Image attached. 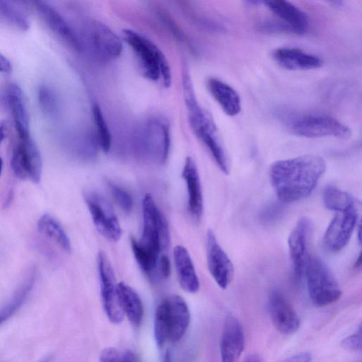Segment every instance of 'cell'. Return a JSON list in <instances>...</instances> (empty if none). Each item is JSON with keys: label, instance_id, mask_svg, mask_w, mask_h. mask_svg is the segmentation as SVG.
<instances>
[{"label": "cell", "instance_id": "obj_1", "mask_svg": "<svg viewBox=\"0 0 362 362\" xmlns=\"http://www.w3.org/2000/svg\"><path fill=\"white\" fill-rule=\"evenodd\" d=\"M325 170L323 158L303 155L275 161L269 167V175L278 199L291 203L308 197Z\"/></svg>", "mask_w": 362, "mask_h": 362}, {"label": "cell", "instance_id": "obj_2", "mask_svg": "<svg viewBox=\"0 0 362 362\" xmlns=\"http://www.w3.org/2000/svg\"><path fill=\"white\" fill-rule=\"evenodd\" d=\"M142 214L141 237L132 238L131 247L140 268L151 276L157 268L161 249L168 245L169 232L167 221L150 194L143 199Z\"/></svg>", "mask_w": 362, "mask_h": 362}, {"label": "cell", "instance_id": "obj_3", "mask_svg": "<svg viewBox=\"0 0 362 362\" xmlns=\"http://www.w3.org/2000/svg\"><path fill=\"white\" fill-rule=\"evenodd\" d=\"M182 86L189 123L193 132L207 148L219 168L225 174H228L230 160L217 128L211 115L197 101L187 69H185L182 71Z\"/></svg>", "mask_w": 362, "mask_h": 362}, {"label": "cell", "instance_id": "obj_4", "mask_svg": "<svg viewBox=\"0 0 362 362\" xmlns=\"http://www.w3.org/2000/svg\"><path fill=\"white\" fill-rule=\"evenodd\" d=\"M190 313L185 300L178 295L163 298L158 305L154 319V337L158 346L180 341L186 332Z\"/></svg>", "mask_w": 362, "mask_h": 362}, {"label": "cell", "instance_id": "obj_5", "mask_svg": "<svg viewBox=\"0 0 362 362\" xmlns=\"http://www.w3.org/2000/svg\"><path fill=\"white\" fill-rule=\"evenodd\" d=\"M122 32L124 41L136 55L144 76L153 81L162 80L164 86L169 87L172 81L171 69L164 53L141 33L130 29Z\"/></svg>", "mask_w": 362, "mask_h": 362}, {"label": "cell", "instance_id": "obj_6", "mask_svg": "<svg viewBox=\"0 0 362 362\" xmlns=\"http://www.w3.org/2000/svg\"><path fill=\"white\" fill-rule=\"evenodd\" d=\"M308 295L312 303L324 307L337 301L341 290L333 273L320 259L310 257L305 268Z\"/></svg>", "mask_w": 362, "mask_h": 362}, {"label": "cell", "instance_id": "obj_7", "mask_svg": "<svg viewBox=\"0 0 362 362\" xmlns=\"http://www.w3.org/2000/svg\"><path fill=\"white\" fill-rule=\"evenodd\" d=\"M134 139L141 153L160 163L165 162L170 147V125L165 119L158 117L148 118L136 129Z\"/></svg>", "mask_w": 362, "mask_h": 362}, {"label": "cell", "instance_id": "obj_8", "mask_svg": "<svg viewBox=\"0 0 362 362\" xmlns=\"http://www.w3.org/2000/svg\"><path fill=\"white\" fill-rule=\"evenodd\" d=\"M289 132L306 138L334 136L347 139L351 136V129L337 119L325 115H303L290 119Z\"/></svg>", "mask_w": 362, "mask_h": 362}, {"label": "cell", "instance_id": "obj_9", "mask_svg": "<svg viewBox=\"0 0 362 362\" xmlns=\"http://www.w3.org/2000/svg\"><path fill=\"white\" fill-rule=\"evenodd\" d=\"M11 166L15 175L35 183L40 181L42 162L40 151L30 135L18 138L11 158Z\"/></svg>", "mask_w": 362, "mask_h": 362}, {"label": "cell", "instance_id": "obj_10", "mask_svg": "<svg viewBox=\"0 0 362 362\" xmlns=\"http://www.w3.org/2000/svg\"><path fill=\"white\" fill-rule=\"evenodd\" d=\"M100 293L104 310L113 323H120L124 316L119 302L115 273L106 254L100 251L97 257Z\"/></svg>", "mask_w": 362, "mask_h": 362}, {"label": "cell", "instance_id": "obj_11", "mask_svg": "<svg viewBox=\"0 0 362 362\" xmlns=\"http://www.w3.org/2000/svg\"><path fill=\"white\" fill-rule=\"evenodd\" d=\"M83 197L98 232L109 240H119L122 235V228L108 202L95 192H86Z\"/></svg>", "mask_w": 362, "mask_h": 362}, {"label": "cell", "instance_id": "obj_12", "mask_svg": "<svg viewBox=\"0 0 362 362\" xmlns=\"http://www.w3.org/2000/svg\"><path fill=\"white\" fill-rule=\"evenodd\" d=\"M312 232L311 221L308 217L302 216L296 223L288 239L294 275L298 280L304 276L310 257L309 245Z\"/></svg>", "mask_w": 362, "mask_h": 362}, {"label": "cell", "instance_id": "obj_13", "mask_svg": "<svg viewBox=\"0 0 362 362\" xmlns=\"http://www.w3.org/2000/svg\"><path fill=\"white\" fill-rule=\"evenodd\" d=\"M358 216L359 204L336 213L323 237L324 245L328 250L336 252L346 247L356 226Z\"/></svg>", "mask_w": 362, "mask_h": 362}, {"label": "cell", "instance_id": "obj_14", "mask_svg": "<svg viewBox=\"0 0 362 362\" xmlns=\"http://www.w3.org/2000/svg\"><path fill=\"white\" fill-rule=\"evenodd\" d=\"M86 35L91 51L100 59L112 60L120 56L123 48L120 38L103 23L91 21Z\"/></svg>", "mask_w": 362, "mask_h": 362}, {"label": "cell", "instance_id": "obj_15", "mask_svg": "<svg viewBox=\"0 0 362 362\" xmlns=\"http://www.w3.org/2000/svg\"><path fill=\"white\" fill-rule=\"evenodd\" d=\"M206 246L209 271L218 286L226 289L233 279L234 267L210 229L206 233Z\"/></svg>", "mask_w": 362, "mask_h": 362}, {"label": "cell", "instance_id": "obj_16", "mask_svg": "<svg viewBox=\"0 0 362 362\" xmlns=\"http://www.w3.org/2000/svg\"><path fill=\"white\" fill-rule=\"evenodd\" d=\"M34 4L37 12L52 33L70 48L81 52V39L62 13L47 1H36Z\"/></svg>", "mask_w": 362, "mask_h": 362}, {"label": "cell", "instance_id": "obj_17", "mask_svg": "<svg viewBox=\"0 0 362 362\" xmlns=\"http://www.w3.org/2000/svg\"><path fill=\"white\" fill-rule=\"evenodd\" d=\"M269 310L271 320L275 328L282 334L295 333L299 328L298 315L277 290L271 291L269 296Z\"/></svg>", "mask_w": 362, "mask_h": 362}, {"label": "cell", "instance_id": "obj_18", "mask_svg": "<svg viewBox=\"0 0 362 362\" xmlns=\"http://www.w3.org/2000/svg\"><path fill=\"white\" fill-rule=\"evenodd\" d=\"M245 334L240 322L233 315L226 317L220 342L221 362H237L245 348Z\"/></svg>", "mask_w": 362, "mask_h": 362}, {"label": "cell", "instance_id": "obj_19", "mask_svg": "<svg viewBox=\"0 0 362 362\" xmlns=\"http://www.w3.org/2000/svg\"><path fill=\"white\" fill-rule=\"evenodd\" d=\"M1 100L11 113L18 137L29 136L28 115L21 87L16 83L8 84L1 93Z\"/></svg>", "mask_w": 362, "mask_h": 362}, {"label": "cell", "instance_id": "obj_20", "mask_svg": "<svg viewBox=\"0 0 362 362\" xmlns=\"http://www.w3.org/2000/svg\"><path fill=\"white\" fill-rule=\"evenodd\" d=\"M272 57L279 66L290 71L313 70L322 65L320 57L298 48H276L272 51Z\"/></svg>", "mask_w": 362, "mask_h": 362}, {"label": "cell", "instance_id": "obj_21", "mask_svg": "<svg viewBox=\"0 0 362 362\" xmlns=\"http://www.w3.org/2000/svg\"><path fill=\"white\" fill-rule=\"evenodd\" d=\"M262 3L290 28L292 33L302 35L307 32L309 25L307 14L292 3L284 0L264 1Z\"/></svg>", "mask_w": 362, "mask_h": 362}, {"label": "cell", "instance_id": "obj_22", "mask_svg": "<svg viewBox=\"0 0 362 362\" xmlns=\"http://www.w3.org/2000/svg\"><path fill=\"white\" fill-rule=\"evenodd\" d=\"M182 176L187 185L188 211L194 219L199 221L203 214L204 199L198 169L189 156L185 160Z\"/></svg>", "mask_w": 362, "mask_h": 362}, {"label": "cell", "instance_id": "obj_23", "mask_svg": "<svg viewBox=\"0 0 362 362\" xmlns=\"http://www.w3.org/2000/svg\"><path fill=\"white\" fill-rule=\"evenodd\" d=\"M174 263L181 288L188 293L199 289V281L188 250L182 245H176L173 250Z\"/></svg>", "mask_w": 362, "mask_h": 362}, {"label": "cell", "instance_id": "obj_24", "mask_svg": "<svg viewBox=\"0 0 362 362\" xmlns=\"http://www.w3.org/2000/svg\"><path fill=\"white\" fill-rule=\"evenodd\" d=\"M206 87L223 111L229 116H235L241 110V100L238 92L223 81L210 77L206 81Z\"/></svg>", "mask_w": 362, "mask_h": 362}, {"label": "cell", "instance_id": "obj_25", "mask_svg": "<svg viewBox=\"0 0 362 362\" xmlns=\"http://www.w3.org/2000/svg\"><path fill=\"white\" fill-rule=\"evenodd\" d=\"M117 293L122 309L135 327L140 325L144 315V307L139 294L128 284H117Z\"/></svg>", "mask_w": 362, "mask_h": 362}, {"label": "cell", "instance_id": "obj_26", "mask_svg": "<svg viewBox=\"0 0 362 362\" xmlns=\"http://www.w3.org/2000/svg\"><path fill=\"white\" fill-rule=\"evenodd\" d=\"M26 6L22 1L0 0V19L21 30L30 28V20Z\"/></svg>", "mask_w": 362, "mask_h": 362}, {"label": "cell", "instance_id": "obj_27", "mask_svg": "<svg viewBox=\"0 0 362 362\" xmlns=\"http://www.w3.org/2000/svg\"><path fill=\"white\" fill-rule=\"evenodd\" d=\"M37 229L40 234L57 244L61 249L70 252L71 246L61 224L51 215L44 214L37 222Z\"/></svg>", "mask_w": 362, "mask_h": 362}, {"label": "cell", "instance_id": "obj_28", "mask_svg": "<svg viewBox=\"0 0 362 362\" xmlns=\"http://www.w3.org/2000/svg\"><path fill=\"white\" fill-rule=\"evenodd\" d=\"M322 199L326 208L336 212L346 211L359 204L349 193L333 186L325 189Z\"/></svg>", "mask_w": 362, "mask_h": 362}, {"label": "cell", "instance_id": "obj_29", "mask_svg": "<svg viewBox=\"0 0 362 362\" xmlns=\"http://www.w3.org/2000/svg\"><path fill=\"white\" fill-rule=\"evenodd\" d=\"M92 114L96 128L98 143L105 153L110 151L112 144V136L103 112L98 104L92 107Z\"/></svg>", "mask_w": 362, "mask_h": 362}, {"label": "cell", "instance_id": "obj_30", "mask_svg": "<svg viewBox=\"0 0 362 362\" xmlns=\"http://www.w3.org/2000/svg\"><path fill=\"white\" fill-rule=\"evenodd\" d=\"M33 283V277L28 279L12 300L0 309V325L11 317L21 306L32 288Z\"/></svg>", "mask_w": 362, "mask_h": 362}, {"label": "cell", "instance_id": "obj_31", "mask_svg": "<svg viewBox=\"0 0 362 362\" xmlns=\"http://www.w3.org/2000/svg\"><path fill=\"white\" fill-rule=\"evenodd\" d=\"M37 98L41 111L47 117H55L59 110V103L54 91L48 86L42 85L38 89Z\"/></svg>", "mask_w": 362, "mask_h": 362}, {"label": "cell", "instance_id": "obj_32", "mask_svg": "<svg viewBox=\"0 0 362 362\" xmlns=\"http://www.w3.org/2000/svg\"><path fill=\"white\" fill-rule=\"evenodd\" d=\"M108 185L112 196L120 209L126 213L130 212L133 208V199L131 194L115 183L109 182Z\"/></svg>", "mask_w": 362, "mask_h": 362}, {"label": "cell", "instance_id": "obj_33", "mask_svg": "<svg viewBox=\"0 0 362 362\" xmlns=\"http://www.w3.org/2000/svg\"><path fill=\"white\" fill-rule=\"evenodd\" d=\"M341 346L343 349L351 351H361L362 331L361 325L355 332L342 340Z\"/></svg>", "mask_w": 362, "mask_h": 362}, {"label": "cell", "instance_id": "obj_34", "mask_svg": "<svg viewBox=\"0 0 362 362\" xmlns=\"http://www.w3.org/2000/svg\"><path fill=\"white\" fill-rule=\"evenodd\" d=\"M100 362H123L122 354L115 348H106L100 354Z\"/></svg>", "mask_w": 362, "mask_h": 362}, {"label": "cell", "instance_id": "obj_35", "mask_svg": "<svg viewBox=\"0 0 362 362\" xmlns=\"http://www.w3.org/2000/svg\"><path fill=\"white\" fill-rule=\"evenodd\" d=\"M159 270L160 275L168 279L171 273L170 261L166 255H162L159 257L157 268Z\"/></svg>", "mask_w": 362, "mask_h": 362}, {"label": "cell", "instance_id": "obj_36", "mask_svg": "<svg viewBox=\"0 0 362 362\" xmlns=\"http://www.w3.org/2000/svg\"><path fill=\"white\" fill-rule=\"evenodd\" d=\"M312 356L308 352H301L284 359L281 362H311Z\"/></svg>", "mask_w": 362, "mask_h": 362}, {"label": "cell", "instance_id": "obj_37", "mask_svg": "<svg viewBox=\"0 0 362 362\" xmlns=\"http://www.w3.org/2000/svg\"><path fill=\"white\" fill-rule=\"evenodd\" d=\"M12 71L11 62L0 52V73L9 74Z\"/></svg>", "mask_w": 362, "mask_h": 362}, {"label": "cell", "instance_id": "obj_38", "mask_svg": "<svg viewBox=\"0 0 362 362\" xmlns=\"http://www.w3.org/2000/svg\"><path fill=\"white\" fill-rule=\"evenodd\" d=\"M9 131V124L6 120L0 121V144L4 141Z\"/></svg>", "mask_w": 362, "mask_h": 362}, {"label": "cell", "instance_id": "obj_39", "mask_svg": "<svg viewBox=\"0 0 362 362\" xmlns=\"http://www.w3.org/2000/svg\"><path fill=\"white\" fill-rule=\"evenodd\" d=\"M123 362H138L136 356L131 351H126L123 354Z\"/></svg>", "mask_w": 362, "mask_h": 362}, {"label": "cell", "instance_id": "obj_40", "mask_svg": "<svg viewBox=\"0 0 362 362\" xmlns=\"http://www.w3.org/2000/svg\"><path fill=\"white\" fill-rule=\"evenodd\" d=\"M243 362H263L261 358L256 355L252 354L248 356Z\"/></svg>", "mask_w": 362, "mask_h": 362}, {"label": "cell", "instance_id": "obj_41", "mask_svg": "<svg viewBox=\"0 0 362 362\" xmlns=\"http://www.w3.org/2000/svg\"><path fill=\"white\" fill-rule=\"evenodd\" d=\"M160 362H170V356L168 351H167Z\"/></svg>", "mask_w": 362, "mask_h": 362}, {"label": "cell", "instance_id": "obj_42", "mask_svg": "<svg viewBox=\"0 0 362 362\" xmlns=\"http://www.w3.org/2000/svg\"><path fill=\"white\" fill-rule=\"evenodd\" d=\"M361 255L360 254L359 256H358V260L356 262V267H358L361 266Z\"/></svg>", "mask_w": 362, "mask_h": 362}, {"label": "cell", "instance_id": "obj_43", "mask_svg": "<svg viewBox=\"0 0 362 362\" xmlns=\"http://www.w3.org/2000/svg\"><path fill=\"white\" fill-rule=\"evenodd\" d=\"M2 167H3V161H2L1 158L0 157V175H1V173L2 170Z\"/></svg>", "mask_w": 362, "mask_h": 362}, {"label": "cell", "instance_id": "obj_44", "mask_svg": "<svg viewBox=\"0 0 362 362\" xmlns=\"http://www.w3.org/2000/svg\"><path fill=\"white\" fill-rule=\"evenodd\" d=\"M41 362H49V358H46Z\"/></svg>", "mask_w": 362, "mask_h": 362}]
</instances>
